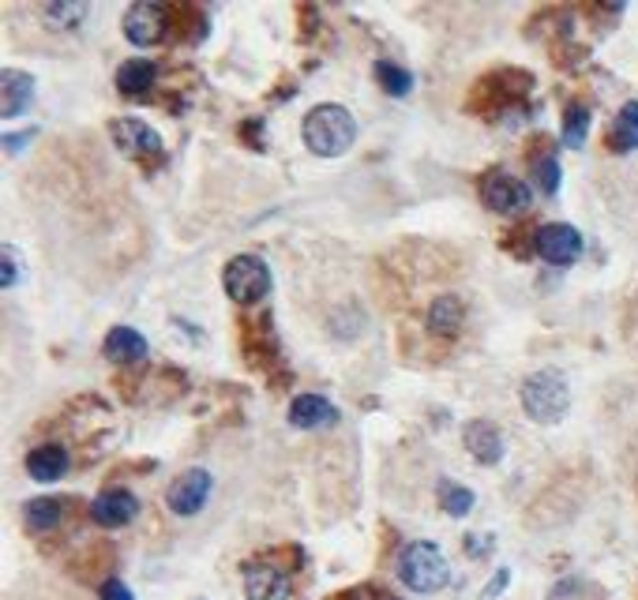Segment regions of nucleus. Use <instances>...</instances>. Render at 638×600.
<instances>
[{
    "mask_svg": "<svg viewBox=\"0 0 638 600\" xmlns=\"http://www.w3.org/2000/svg\"><path fill=\"white\" fill-rule=\"evenodd\" d=\"M301 135L312 154H320V159H338V154H346L353 140H357V121H353V113L346 105L323 102L316 110H308Z\"/></svg>",
    "mask_w": 638,
    "mask_h": 600,
    "instance_id": "1",
    "label": "nucleus"
},
{
    "mask_svg": "<svg viewBox=\"0 0 638 600\" xmlns=\"http://www.w3.org/2000/svg\"><path fill=\"white\" fill-rule=\"evenodd\" d=\"M523 409L537 420V425H556V420H564L567 409H571V387H567L564 372H556V368L534 372V376L523 383Z\"/></svg>",
    "mask_w": 638,
    "mask_h": 600,
    "instance_id": "2",
    "label": "nucleus"
},
{
    "mask_svg": "<svg viewBox=\"0 0 638 600\" xmlns=\"http://www.w3.org/2000/svg\"><path fill=\"white\" fill-rule=\"evenodd\" d=\"M398 578L414 589V593H436L450 578L447 556L439 552V545H432V540H414V545H406L398 556Z\"/></svg>",
    "mask_w": 638,
    "mask_h": 600,
    "instance_id": "3",
    "label": "nucleus"
},
{
    "mask_svg": "<svg viewBox=\"0 0 638 600\" xmlns=\"http://www.w3.org/2000/svg\"><path fill=\"white\" fill-rule=\"evenodd\" d=\"M222 285H225V293H230V301H237V304H255V301H263L271 293V267L260 260V255H233L230 263H225V271H222Z\"/></svg>",
    "mask_w": 638,
    "mask_h": 600,
    "instance_id": "4",
    "label": "nucleus"
},
{
    "mask_svg": "<svg viewBox=\"0 0 638 600\" xmlns=\"http://www.w3.org/2000/svg\"><path fill=\"white\" fill-rule=\"evenodd\" d=\"M480 200L493 206L496 214H523V211H529L534 192H529V184L523 181V176L496 170L480 181Z\"/></svg>",
    "mask_w": 638,
    "mask_h": 600,
    "instance_id": "5",
    "label": "nucleus"
},
{
    "mask_svg": "<svg viewBox=\"0 0 638 600\" xmlns=\"http://www.w3.org/2000/svg\"><path fill=\"white\" fill-rule=\"evenodd\" d=\"M211 488H214V477L207 469H184V474L170 485V491H165V504H170L173 515L192 518L207 507Z\"/></svg>",
    "mask_w": 638,
    "mask_h": 600,
    "instance_id": "6",
    "label": "nucleus"
},
{
    "mask_svg": "<svg viewBox=\"0 0 638 600\" xmlns=\"http://www.w3.org/2000/svg\"><path fill=\"white\" fill-rule=\"evenodd\" d=\"M165 31H170V8L154 4V0H143V4H132L124 16V34L132 45H159Z\"/></svg>",
    "mask_w": 638,
    "mask_h": 600,
    "instance_id": "7",
    "label": "nucleus"
},
{
    "mask_svg": "<svg viewBox=\"0 0 638 600\" xmlns=\"http://www.w3.org/2000/svg\"><path fill=\"white\" fill-rule=\"evenodd\" d=\"M534 248L545 263H553V267H567V263H575L578 255H583V233L567 222L541 225L534 237Z\"/></svg>",
    "mask_w": 638,
    "mask_h": 600,
    "instance_id": "8",
    "label": "nucleus"
},
{
    "mask_svg": "<svg viewBox=\"0 0 638 600\" xmlns=\"http://www.w3.org/2000/svg\"><path fill=\"white\" fill-rule=\"evenodd\" d=\"M110 135H113L117 151L132 154V159H151V154L162 151L159 132H154V128H146L143 121H132V116H124V121H113L110 124Z\"/></svg>",
    "mask_w": 638,
    "mask_h": 600,
    "instance_id": "9",
    "label": "nucleus"
},
{
    "mask_svg": "<svg viewBox=\"0 0 638 600\" xmlns=\"http://www.w3.org/2000/svg\"><path fill=\"white\" fill-rule=\"evenodd\" d=\"M135 515H140V499H135L128 488H110V491H102V496H98L94 504H91V518L102 529H121Z\"/></svg>",
    "mask_w": 638,
    "mask_h": 600,
    "instance_id": "10",
    "label": "nucleus"
},
{
    "mask_svg": "<svg viewBox=\"0 0 638 600\" xmlns=\"http://www.w3.org/2000/svg\"><path fill=\"white\" fill-rule=\"evenodd\" d=\"M244 593L249 600H290L286 570L271 563H249L244 567Z\"/></svg>",
    "mask_w": 638,
    "mask_h": 600,
    "instance_id": "11",
    "label": "nucleus"
},
{
    "mask_svg": "<svg viewBox=\"0 0 638 600\" xmlns=\"http://www.w3.org/2000/svg\"><path fill=\"white\" fill-rule=\"evenodd\" d=\"M463 443L480 466H496L507 450V443H504V436H499V428L493 425V420H474V425H466Z\"/></svg>",
    "mask_w": 638,
    "mask_h": 600,
    "instance_id": "12",
    "label": "nucleus"
},
{
    "mask_svg": "<svg viewBox=\"0 0 638 600\" xmlns=\"http://www.w3.org/2000/svg\"><path fill=\"white\" fill-rule=\"evenodd\" d=\"M68 466H72V458H68V450L61 443H45V447H34L31 455H27V474L34 480H42V485L61 480L68 474Z\"/></svg>",
    "mask_w": 638,
    "mask_h": 600,
    "instance_id": "13",
    "label": "nucleus"
},
{
    "mask_svg": "<svg viewBox=\"0 0 638 600\" xmlns=\"http://www.w3.org/2000/svg\"><path fill=\"white\" fill-rule=\"evenodd\" d=\"M335 417H338V409L331 406L323 395H297V398H293V406H290V425L304 428V431L331 425Z\"/></svg>",
    "mask_w": 638,
    "mask_h": 600,
    "instance_id": "14",
    "label": "nucleus"
},
{
    "mask_svg": "<svg viewBox=\"0 0 638 600\" xmlns=\"http://www.w3.org/2000/svg\"><path fill=\"white\" fill-rule=\"evenodd\" d=\"M102 353L113 364H140L146 357V338L135 327H113L105 334Z\"/></svg>",
    "mask_w": 638,
    "mask_h": 600,
    "instance_id": "15",
    "label": "nucleus"
},
{
    "mask_svg": "<svg viewBox=\"0 0 638 600\" xmlns=\"http://www.w3.org/2000/svg\"><path fill=\"white\" fill-rule=\"evenodd\" d=\"M0 102H4V116L27 113V105L34 102V75L8 68V72L0 75Z\"/></svg>",
    "mask_w": 638,
    "mask_h": 600,
    "instance_id": "16",
    "label": "nucleus"
},
{
    "mask_svg": "<svg viewBox=\"0 0 638 600\" xmlns=\"http://www.w3.org/2000/svg\"><path fill=\"white\" fill-rule=\"evenodd\" d=\"M463 319H466V308L458 297H436L428 308V330L439 334V338H455L458 330H463Z\"/></svg>",
    "mask_w": 638,
    "mask_h": 600,
    "instance_id": "17",
    "label": "nucleus"
},
{
    "mask_svg": "<svg viewBox=\"0 0 638 600\" xmlns=\"http://www.w3.org/2000/svg\"><path fill=\"white\" fill-rule=\"evenodd\" d=\"M154 75H159L154 61H143V57L140 61H124L121 72H117V91L128 98H143L154 87Z\"/></svg>",
    "mask_w": 638,
    "mask_h": 600,
    "instance_id": "18",
    "label": "nucleus"
},
{
    "mask_svg": "<svg viewBox=\"0 0 638 600\" xmlns=\"http://www.w3.org/2000/svg\"><path fill=\"white\" fill-rule=\"evenodd\" d=\"M608 146L616 154H631L638 151V102H627L612 121V132H608Z\"/></svg>",
    "mask_w": 638,
    "mask_h": 600,
    "instance_id": "19",
    "label": "nucleus"
},
{
    "mask_svg": "<svg viewBox=\"0 0 638 600\" xmlns=\"http://www.w3.org/2000/svg\"><path fill=\"white\" fill-rule=\"evenodd\" d=\"M439 507H444L450 518H466L469 510H474V491L455 485V480H439Z\"/></svg>",
    "mask_w": 638,
    "mask_h": 600,
    "instance_id": "20",
    "label": "nucleus"
},
{
    "mask_svg": "<svg viewBox=\"0 0 638 600\" xmlns=\"http://www.w3.org/2000/svg\"><path fill=\"white\" fill-rule=\"evenodd\" d=\"M376 83H379L387 94L406 98L409 87H414V75H409L406 68L395 64V61H376Z\"/></svg>",
    "mask_w": 638,
    "mask_h": 600,
    "instance_id": "21",
    "label": "nucleus"
},
{
    "mask_svg": "<svg viewBox=\"0 0 638 600\" xmlns=\"http://www.w3.org/2000/svg\"><path fill=\"white\" fill-rule=\"evenodd\" d=\"M586 135H590V105H583V102L567 105V116H564V143H567V146H583Z\"/></svg>",
    "mask_w": 638,
    "mask_h": 600,
    "instance_id": "22",
    "label": "nucleus"
},
{
    "mask_svg": "<svg viewBox=\"0 0 638 600\" xmlns=\"http://www.w3.org/2000/svg\"><path fill=\"white\" fill-rule=\"evenodd\" d=\"M57 521H61V504H57V499H34V504H27V526L38 529V533L53 529Z\"/></svg>",
    "mask_w": 638,
    "mask_h": 600,
    "instance_id": "23",
    "label": "nucleus"
},
{
    "mask_svg": "<svg viewBox=\"0 0 638 600\" xmlns=\"http://www.w3.org/2000/svg\"><path fill=\"white\" fill-rule=\"evenodd\" d=\"M534 184L541 195H556L559 192V162L556 154H541V159H534Z\"/></svg>",
    "mask_w": 638,
    "mask_h": 600,
    "instance_id": "24",
    "label": "nucleus"
},
{
    "mask_svg": "<svg viewBox=\"0 0 638 600\" xmlns=\"http://www.w3.org/2000/svg\"><path fill=\"white\" fill-rule=\"evenodd\" d=\"M91 12V4H45L42 8V16L49 19V23H57V27H68L72 31L80 19Z\"/></svg>",
    "mask_w": 638,
    "mask_h": 600,
    "instance_id": "25",
    "label": "nucleus"
},
{
    "mask_svg": "<svg viewBox=\"0 0 638 600\" xmlns=\"http://www.w3.org/2000/svg\"><path fill=\"white\" fill-rule=\"evenodd\" d=\"M16 282H19V252L4 248V255H0V285H4V289H12Z\"/></svg>",
    "mask_w": 638,
    "mask_h": 600,
    "instance_id": "26",
    "label": "nucleus"
},
{
    "mask_svg": "<svg viewBox=\"0 0 638 600\" xmlns=\"http://www.w3.org/2000/svg\"><path fill=\"white\" fill-rule=\"evenodd\" d=\"M98 593H102V600H135L132 589H128L121 578H110V582H102V589H98Z\"/></svg>",
    "mask_w": 638,
    "mask_h": 600,
    "instance_id": "27",
    "label": "nucleus"
},
{
    "mask_svg": "<svg viewBox=\"0 0 638 600\" xmlns=\"http://www.w3.org/2000/svg\"><path fill=\"white\" fill-rule=\"evenodd\" d=\"M31 140H34V132H23V135H4L8 151H23V143H31Z\"/></svg>",
    "mask_w": 638,
    "mask_h": 600,
    "instance_id": "28",
    "label": "nucleus"
},
{
    "mask_svg": "<svg viewBox=\"0 0 638 600\" xmlns=\"http://www.w3.org/2000/svg\"><path fill=\"white\" fill-rule=\"evenodd\" d=\"M504 586H507V570H499V574H496V582L488 586V597H496V593H499V589H504Z\"/></svg>",
    "mask_w": 638,
    "mask_h": 600,
    "instance_id": "29",
    "label": "nucleus"
},
{
    "mask_svg": "<svg viewBox=\"0 0 638 600\" xmlns=\"http://www.w3.org/2000/svg\"><path fill=\"white\" fill-rule=\"evenodd\" d=\"M387 600H395V597H387Z\"/></svg>",
    "mask_w": 638,
    "mask_h": 600,
    "instance_id": "30",
    "label": "nucleus"
}]
</instances>
